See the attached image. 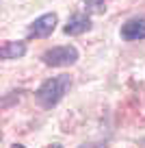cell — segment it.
<instances>
[{"mask_svg": "<svg viewBox=\"0 0 145 148\" xmlns=\"http://www.w3.org/2000/svg\"><path fill=\"white\" fill-rule=\"evenodd\" d=\"M72 87V79H69V74H59V76H52V79H45L43 83L37 87L35 92V98L43 109H54L63 96L69 92Z\"/></svg>", "mask_w": 145, "mask_h": 148, "instance_id": "1", "label": "cell"}, {"mask_svg": "<svg viewBox=\"0 0 145 148\" xmlns=\"http://www.w3.org/2000/svg\"><path fill=\"white\" fill-rule=\"evenodd\" d=\"M56 22H59V15H56V13H43V15H39V18L28 26L26 37H28V39H45V37H50L52 33H54Z\"/></svg>", "mask_w": 145, "mask_h": 148, "instance_id": "3", "label": "cell"}, {"mask_svg": "<svg viewBox=\"0 0 145 148\" xmlns=\"http://www.w3.org/2000/svg\"><path fill=\"white\" fill-rule=\"evenodd\" d=\"M85 9L89 11V13L102 15L106 11V0H85Z\"/></svg>", "mask_w": 145, "mask_h": 148, "instance_id": "7", "label": "cell"}, {"mask_svg": "<svg viewBox=\"0 0 145 148\" xmlns=\"http://www.w3.org/2000/svg\"><path fill=\"white\" fill-rule=\"evenodd\" d=\"M80 59V52L76 46H54L41 55V61L50 68H69Z\"/></svg>", "mask_w": 145, "mask_h": 148, "instance_id": "2", "label": "cell"}, {"mask_svg": "<svg viewBox=\"0 0 145 148\" xmlns=\"http://www.w3.org/2000/svg\"><path fill=\"white\" fill-rule=\"evenodd\" d=\"M91 28H93V24H91V18L85 13H74L72 18L67 20V24L63 26V33L69 37H78V35H85V33H89Z\"/></svg>", "mask_w": 145, "mask_h": 148, "instance_id": "4", "label": "cell"}, {"mask_svg": "<svg viewBox=\"0 0 145 148\" xmlns=\"http://www.w3.org/2000/svg\"><path fill=\"white\" fill-rule=\"evenodd\" d=\"M24 55H26V42H5L0 46V57L5 61L22 59Z\"/></svg>", "mask_w": 145, "mask_h": 148, "instance_id": "6", "label": "cell"}, {"mask_svg": "<svg viewBox=\"0 0 145 148\" xmlns=\"http://www.w3.org/2000/svg\"><path fill=\"white\" fill-rule=\"evenodd\" d=\"M121 39L126 42H139L145 39V18H130L121 24Z\"/></svg>", "mask_w": 145, "mask_h": 148, "instance_id": "5", "label": "cell"}]
</instances>
